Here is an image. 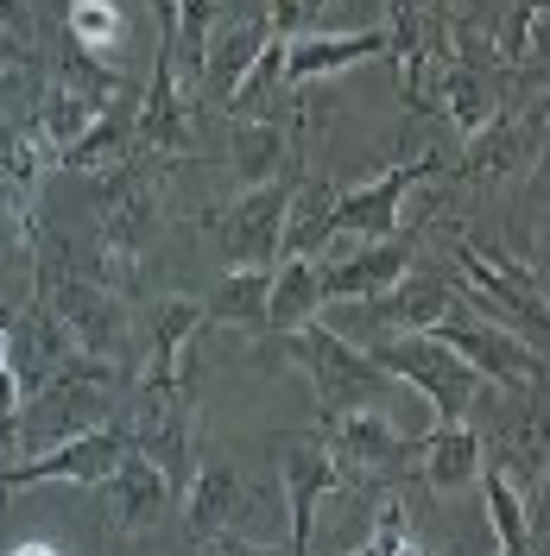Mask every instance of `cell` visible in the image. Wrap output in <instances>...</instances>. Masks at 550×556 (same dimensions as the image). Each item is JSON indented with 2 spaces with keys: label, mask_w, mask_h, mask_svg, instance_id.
<instances>
[{
  "label": "cell",
  "mask_w": 550,
  "mask_h": 556,
  "mask_svg": "<svg viewBox=\"0 0 550 556\" xmlns=\"http://www.w3.org/2000/svg\"><path fill=\"white\" fill-rule=\"evenodd\" d=\"M278 354H291L298 367H304L310 392H316V405L323 417H342V412H374L392 399V386L374 367V354H361V348H348L342 336H329L323 323H304V329H291V336H278Z\"/></svg>",
  "instance_id": "cell-1"
},
{
  "label": "cell",
  "mask_w": 550,
  "mask_h": 556,
  "mask_svg": "<svg viewBox=\"0 0 550 556\" xmlns=\"http://www.w3.org/2000/svg\"><path fill=\"white\" fill-rule=\"evenodd\" d=\"M38 304L58 316V329L70 336V348H76L83 361H102V367H114V374L127 367V354H134V316H127V304H121L108 285L45 266V278H38Z\"/></svg>",
  "instance_id": "cell-2"
},
{
  "label": "cell",
  "mask_w": 550,
  "mask_h": 556,
  "mask_svg": "<svg viewBox=\"0 0 550 556\" xmlns=\"http://www.w3.org/2000/svg\"><path fill=\"white\" fill-rule=\"evenodd\" d=\"M374 367L386 380L424 392L430 412H437V424H462L468 405H475V392H482V380H475L468 361H455L437 336H412V329H405V336H386V342L374 348Z\"/></svg>",
  "instance_id": "cell-3"
},
{
  "label": "cell",
  "mask_w": 550,
  "mask_h": 556,
  "mask_svg": "<svg viewBox=\"0 0 550 556\" xmlns=\"http://www.w3.org/2000/svg\"><path fill=\"white\" fill-rule=\"evenodd\" d=\"M291 203H298V184H291V177H273V184H260V190H241L228 208H209L197 228L215 235L222 266H273Z\"/></svg>",
  "instance_id": "cell-4"
},
{
  "label": "cell",
  "mask_w": 550,
  "mask_h": 556,
  "mask_svg": "<svg viewBox=\"0 0 550 556\" xmlns=\"http://www.w3.org/2000/svg\"><path fill=\"white\" fill-rule=\"evenodd\" d=\"M455 260H462V304H475L493 323H525L532 336L545 329V291H538V273H525L518 260H507L500 247H475V241H455Z\"/></svg>",
  "instance_id": "cell-5"
},
{
  "label": "cell",
  "mask_w": 550,
  "mask_h": 556,
  "mask_svg": "<svg viewBox=\"0 0 550 556\" xmlns=\"http://www.w3.org/2000/svg\"><path fill=\"white\" fill-rule=\"evenodd\" d=\"M424 336H437V342L455 354V361H468L475 367V380H500V386H532L538 392V380H545V354L532 342H518L507 323H493V316H475L468 304L462 311H449L437 329H424Z\"/></svg>",
  "instance_id": "cell-6"
},
{
  "label": "cell",
  "mask_w": 550,
  "mask_h": 556,
  "mask_svg": "<svg viewBox=\"0 0 550 556\" xmlns=\"http://www.w3.org/2000/svg\"><path fill=\"white\" fill-rule=\"evenodd\" d=\"M127 450H134V443H127V417H121V424H96V430H83V437H64V443H51V450L0 468V500H7V493H26V486H51V481L102 486Z\"/></svg>",
  "instance_id": "cell-7"
},
{
  "label": "cell",
  "mask_w": 550,
  "mask_h": 556,
  "mask_svg": "<svg viewBox=\"0 0 550 556\" xmlns=\"http://www.w3.org/2000/svg\"><path fill=\"white\" fill-rule=\"evenodd\" d=\"M323 450L336 455L342 481H361V475L392 481L405 462H417V437L412 430H399L392 417H379V412H342V417H329Z\"/></svg>",
  "instance_id": "cell-8"
},
{
  "label": "cell",
  "mask_w": 550,
  "mask_h": 556,
  "mask_svg": "<svg viewBox=\"0 0 550 556\" xmlns=\"http://www.w3.org/2000/svg\"><path fill=\"white\" fill-rule=\"evenodd\" d=\"M412 260H417V247L405 241V235L361 241L348 260L316 266V298H323V304H342V298H354V304H374V298H386L399 278L412 273Z\"/></svg>",
  "instance_id": "cell-9"
},
{
  "label": "cell",
  "mask_w": 550,
  "mask_h": 556,
  "mask_svg": "<svg viewBox=\"0 0 550 556\" xmlns=\"http://www.w3.org/2000/svg\"><path fill=\"white\" fill-rule=\"evenodd\" d=\"M336 486H348V481H342L336 455L323 450V443H291V450H285V519H291V544H285V556H310L316 506H323Z\"/></svg>",
  "instance_id": "cell-10"
},
{
  "label": "cell",
  "mask_w": 550,
  "mask_h": 556,
  "mask_svg": "<svg viewBox=\"0 0 550 556\" xmlns=\"http://www.w3.org/2000/svg\"><path fill=\"white\" fill-rule=\"evenodd\" d=\"M203 329V304L197 298H165L146 316V374L139 392H184V348Z\"/></svg>",
  "instance_id": "cell-11"
},
{
  "label": "cell",
  "mask_w": 550,
  "mask_h": 556,
  "mask_svg": "<svg viewBox=\"0 0 550 556\" xmlns=\"http://www.w3.org/2000/svg\"><path fill=\"white\" fill-rule=\"evenodd\" d=\"M266 45H273V26H266V20H247V13H235V20H215V26H209V38H203V64H197L203 89L228 108V96L247 83V70L260 64V51H266Z\"/></svg>",
  "instance_id": "cell-12"
},
{
  "label": "cell",
  "mask_w": 550,
  "mask_h": 556,
  "mask_svg": "<svg viewBox=\"0 0 550 556\" xmlns=\"http://www.w3.org/2000/svg\"><path fill=\"white\" fill-rule=\"evenodd\" d=\"M134 139L152 146V152H190V108L177 96V51L165 38H159V51H152V83H146V96H139Z\"/></svg>",
  "instance_id": "cell-13"
},
{
  "label": "cell",
  "mask_w": 550,
  "mask_h": 556,
  "mask_svg": "<svg viewBox=\"0 0 550 556\" xmlns=\"http://www.w3.org/2000/svg\"><path fill=\"white\" fill-rule=\"evenodd\" d=\"M367 58H386V33H379V26L285 38V83L304 89V83H316V76H342V70L367 64Z\"/></svg>",
  "instance_id": "cell-14"
},
{
  "label": "cell",
  "mask_w": 550,
  "mask_h": 556,
  "mask_svg": "<svg viewBox=\"0 0 550 556\" xmlns=\"http://www.w3.org/2000/svg\"><path fill=\"white\" fill-rule=\"evenodd\" d=\"M108 500H114V531H127V538H139V531H152V525L172 513L177 486L146 462L139 450H127L121 462H114V475H108Z\"/></svg>",
  "instance_id": "cell-15"
},
{
  "label": "cell",
  "mask_w": 550,
  "mask_h": 556,
  "mask_svg": "<svg viewBox=\"0 0 550 556\" xmlns=\"http://www.w3.org/2000/svg\"><path fill=\"white\" fill-rule=\"evenodd\" d=\"M538 121H545V102L532 108V114H518V121L493 114L482 134L468 139V159H462L455 177H468V184H500V177L525 172V159L538 152Z\"/></svg>",
  "instance_id": "cell-16"
},
{
  "label": "cell",
  "mask_w": 550,
  "mask_h": 556,
  "mask_svg": "<svg viewBox=\"0 0 550 556\" xmlns=\"http://www.w3.org/2000/svg\"><path fill=\"white\" fill-rule=\"evenodd\" d=\"M379 323H392L399 336L412 329V336H424V329H437L449 311H462V291H455V278L443 273H405L386 298H374Z\"/></svg>",
  "instance_id": "cell-17"
},
{
  "label": "cell",
  "mask_w": 550,
  "mask_h": 556,
  "mask_svg": "<svg viewBox=\"0 0 550 556\" xmlns=\"http://www.w3.org/2000/svg\"><path fill=\"white\" fill-rule=\"evenodd\" d=\"M386 58L399 64V89L405 102L424 108V70H430V13L424 0H386Z\"/></svg>",
  "instance_id": "cell-18"
},
{
  "label": "cell",
  "mask_w": 550,
  "mask_h": 556,
  "mask_svg": "<svg viewBox=\"0 0 550 556\" xmlns=\"http://www.w3.org/2000/svg\"><path fill=\"white\" fill-rule=\"evenodd\" d=\"M430 102H437V114H443V121H449V127H455L462 139H475L487 121L500 114L487 70H482V64H468V58H449L443 76H437V96H430ZM430 102H424V108H430Z\"/></svg>",
  "instance_id": "cell-19"
},
{
  "label": "cell",
  "mask_w": 550,
  "mask_h": 556,
  "mask_svg": "<svg viewBox=\"0 0 550 556\" xmlns=\"http://www.w3.org/2000/svg\"><path fill=\"white\" fill-rule=\"evenodd\" d=\"M190 506H184V525H190V538L203 544V538H222V525L241 513V468L235 462H203V468H190Z\"/></svg>",
  "instance_id": "cell-20"
},
{
  "label": "cell",
  "mask_w": 550,
  "mask_h": 556,
  "mask_svg": "<svg viewBox=\"0 0 550 556\" xmlns=\"http://www.w3.org/2000/svg\"><path fill=\"white\" fill-rule=\"evenodd\" d=\"M482 475V437L468 424H443L430 437H417V481H430L437 493H455Z\"/></svg>",
  "instance_id": "cell-21"
},
{
  "label": "cell",
  "mask_w": 550,
  "mask_h": 556,
  "mask_svg": "<svg viewBox=\"0 0 550 556\" xmlns=\"http://www.w3.org/2000/svg\"><path fill=\"white\" fill-rule=\"evenodd\" d=\"M316 311H323V298H316V260L278 253L273 260V291H266V329L291 336V329H304Z\"/></svg>",
  "instance_id": "cell-22"
},
{
  "label": "cell",
  "mask_w": 550,
  "mask_h": 556,
  "mask_svg": "<svg viewBox=\"0 0 550 556\" xmlns=\"http://www.w3.org/2000/svg\"><path fill=\"white\" fill-rule=\"evenodd\" d=\"M266 291H273V266H228L222 285L203 298V323L266 329Z\"/></svg>",
  "instance_id": "cell-23"
},
{
  "label": "cell",
  "mask_w": 550,
  "mask_h": 556,
  "mask_svg": "<svg viewBox=\"0 0 550 556\" xmlns=\"http://www.w3.org/2000/svg\"><path fill=\"white\" fill-rule=\"evenodd\" d=\"M134 114H139V102L114 96V102L96 114V127L64 152V165L70 172H114V165L127 159V146H134Z\"/></svg>",
  "instance_id": "cell-24"
},
{
  "label": "cell",
  "mask_w": 550,
  "mask_h": 556,
  "mask_svg": "<svg viewBox=\"0 0 550 556\" xmlns=\"http://www.w3.org/2000/svg\"><path fill=\"white\" fill-rule=\"evenodd\" d=\"M285 146H291V139H285L278 121H241V127H228V165H235V184H241V190L273 184Z\"/></svg>",
  "instance_id": "cell-25"
},
{
  "label": "cell",
  "mask_w": 550,
  "mask_h": 556,
  "mask_svg": "<svg viewBox=\"0 0 550 556\" xmlns=\"http://www.w3.org/2000/svg\"><path fill=\"white\" fill-rule=\"evenodd\" d=\"M487 493V519H493V538H500V556H532V506L518 500L513 475L493 462V468H482L475 475Z\"/></svg>",
  "instance_id": "cell-26"
},
{
  "label": "cell",
  "mask_w": 550,
  "mask_h": 556,
  "mask_svg": "<svg viewBox=\"0 0 550 556\" xmlns=\"http://www.w3.org/2000/svg\"><path fill=\"white\" fill-rule=\"evenodd\" d=\"M121 33H127L121 0H70V45H76L83 58H96V64H102L108 51L121 45Z\"/></svg>",
  "instance_id": "cell-27"
},
{
  "label": "cell",
  "mask_w": 550,
  "mask_h": 556,
  "mask_svg": "<svg viewBox=\"0 0 550 556\" xmlns=\"http://www.w3.org/2000/svg\"><path fill=\"white\" fill-rule=\"evenodd\" d=\"M538 38H545V0H513L500 20V58L538 70Z\"/></svg>",
  "instance_id": "cell-28"
},
{
  "label": "cell",
  "mask_w": 550,
  "mask_h": 556,
  "mask_svg": "<svg viewBox=\"0 0 550 556\" xmlns=\"http://www.w3.org/2000/svg\"><path fill=\"white\" fill-rule=\"evenodd\" d=\"M329 20V0H273V26L278 38H304L310 26Z\"/></svg>",
  "instance_id": "cell-29"
},
{
  "label": "cell",
  "mask_w": 550,
  "mask_h": 556,
  "mask_svg": "<svg viewBox=\"0 0 550 556\" xmlns=\"http://www.w3.org/2000/svg\"><path fill=\"white\" fill-rule=\"evenodd\" d=\"M203 544H209L203 556H278V551H266V544H247V538H222V544L203 538Z\"/></svg>",
  "instance_id": "cell-30"
},
{
  "label": "cell",
  "mask_w": 550,
  "mask_h": 556,
  "mask_svg": "<svg viewBox=\"0 0 550 556\" xmlns=\"http://www.w3.org/2000/svg\"><path fill=\"white\" fill-rule=\"evenodd\" d=\"M20 64H26V38L0 26V70H20Z\"/></svg>",
  "instance_id": "cell-31"
},
{
  "label": "cell",
  "mask_w": 550,
  "mask_h": 556,
  "mask_svg": "<svg viewBox=\"0 0 550 556\" xmlns=\"http://www.w3.org/2000/svg\"><path fill=\"white\" fill-rule=\"evenodd\" d=\"M26 20H33L26 0H0V26H7V33H26Z\"/></svg>",
  "instance_id": "cell-32"
},
{
  "label": "cell",
  "mask_w": 550,
  "mask_h": 556,
  "mask_svg": "<svg viewBox=\"0 0 550 556\" xmlns=\"http://www.w3.org/2000/svg\"><path fill=\"white\" fill-rule=\"evenodd\" d=\"M7 556H64L58 544H45V538H33V544H20V551H7Z\"/></svg>",
  "instance_id": "cell-33"
}]
</instances>
